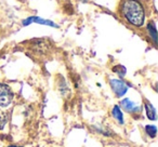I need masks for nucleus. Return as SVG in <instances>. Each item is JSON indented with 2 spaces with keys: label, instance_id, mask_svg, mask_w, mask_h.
<instances>
[{
  "label": "nucleus",
  "instance_id": "nucleus-1",
  "mask_svg": "<svg viewBox=\"0 0 158 147\" xmlns=\"http://www.w3.org/2000/svg\"><path fill=\"white\" fill-rule=\"evenodd\" d=\"M123 14L126 20L134 26L140 27L144 24V8L138 0H125L123 3Z\"/></svg>",
  "mask_w": 158,
  "mask_h": 147
},
{
  "label": "nucleus",
  "instance_id": "nucleus-2",
  "mask_svg": "<svg viewBox=\"0 0 158 147\" xmlns=\"http://www.w3.org/2000/svg\"><path fill=\"white\" fill-rule=\"evenodd\" d=\"M13 100V93L7 84H0V106L6 107L10 105Z\"/></svg>",
  "mask_w": 158,
  "mask_h": 147
},
{
  "label": "nucleus",
  "instance_id": "nucleus-3",
  "mask_svg": "<svg viewBox=\"0 0 158 147\" xmlns=\"http://www.w3.org/2000/svg\"><path fill=\"white\" fill-rule=\"evenodd\" d=\"M110 87H112L113 91H114V93L116 94L117 97L123 96V94L127 92L128 88H129L128 84H126L123 81L118 80V79H112L110 80Z\"/></svg>",
  "mask_w": 158,
  "mask_h": 147
},
{
  "label": "nucleus",
  "instance_id": "nucleus-4",
  "mask_svg": "<svg viewBox=\"0 0 158 147\" xmlns=\"http://www.w3.org/2000/svg\"><path fill=\"white\" fill-rule=\"evenodd\" d=\"M31 23H37V24H41V25H48V26H51V27H59V25L55 24L54 22L52 21H49V20H46V18H41L39 16H29L27 18L26 20L23 21V25L24 26H27V25L31 24Z\"/></svg>",
  "mask_w": 158,
  "mask_h": 147
},
{
  "label": "nucleus",
  "instance_id": "nucleus-5",
  "mask_svg": "<svg viewBox=\"0 0 158 147\" xmlns=\"http://www.w3.org/2000/svg\"><path fill=\"white\" fill-rule=\"evenodd\" d=\"M121 106L123 107V109L127 110V112H135V110L139 109V108L135 106V104H134L133 102L130 101V100H128V99H125L123 101H121Z\"/></svg>",
  "mask_w": 158,
  "mask_h": 147
},
{
  "label": "nucleus",
  "instance_id": "nucleus-6",
  "mask_svg": "<svg viewBox=\"0 0 158 147\" xmlns=\"http://www.w3.org/2000/svg\"><path fill=\"white\" fill-rule=\"evenodd\" d=\"M145 108H146L147 117H148L151 120H155L156 119V110H155V108L153 107V105L149 104V103H146L145 104Z\"/></svg>",
  "mask_w": 158,
  "mask_h": 147
},
{
  "label": "nucleus",
  "instance_id": "nucleus-7",
  "mask_svg": "<svg viewBox=\"0 0 158 147\" xmlns=\"http://www.w3.org/2000/svg\"><path fill=\"white\" fill-rule=\"evenodd\" d=\"M147 29H148V31H149V36L153 38V41L156 43V42H157V31H156L155 24H154L153 22H151L148 24V26H147Z\"/></svg>",
  "mask_w": 158,
  "mask_h": 147
},
{
  "label": "nucleus",
  "instance_id": "nucleus-8",
  "mask_svg": "<svg viewBox=\"0 0 158 147\" xmlns=\"http://www.w3.org/2000/svg\"><path fill=\"white\" fill-rule=\"evenodd\" d=\"M113 116L115 117V119H117V120H118L119 123H123V112H121V110L119 109L118 106H115V107L113 108Z\"/></svg>",
  "mask_w": 158,
  "mask_h": 147
},
{
  "label": "nucleus",
  "instance_id": "nucleus-9",
  "mask_svg": "<svg viewBox=\"0 0 158 147\" xmlns=\"http://www.w3.org/2000/svg\"><path fill=\"white\" fill-rule=\"evenodd\" d=\"M145 130H146V133L148 134L151 137H155V136H156V133H157V129H156L154 125H147V127L145 128Z\"/></svg>",
  "mask_w": 158,
  "mask_h": 147
},
{
  "label": "nucleus",
  "instance_id": "nucleus-10",
  "mask_svg": "<svg viewBox=\"0 0 158 147\" xmlns=\"http://www.w3.org/2000/svg\"><path fill=\"white\" fill-rule=\"evenodd\" d=\"M114 71L118 72L120 76H123L126 74V68L123 67V66H116V67L114 68Z\"/></svg>",
  "mask_w": 158,
  "mask_h": 147
},
{
  "label": "nucleus",
  "instance_id": "nucleus-11",
  "mask_svg": "<svg viewBox=\"0 0 158 147\" xmlns=\"http://www.w3.org/2000/svg\"><path fill=\"white\" fill-rule=\"evenodd\" d=\"M6 121H7V119H6V117L3 116V115L0 114V129H2V128L5 127Z\"/></svg>",
  "mask_w": 158,
  "mask_h": 147
},
{
  "label": "nucleus",
  "instance_id": "nucleus-12",
  "mask_svg": "<svg viewBox=\"0 0 158 147\" xmlns=\"http://www.w3.org/2000/svg\"><path fill=\"white\" fill-rule=\"evenodd\" d=\"M9 147H20V146H9Z\"/></svg>",
  "mask_w": 158,
  "mask_h": 147
}]
</instances>
